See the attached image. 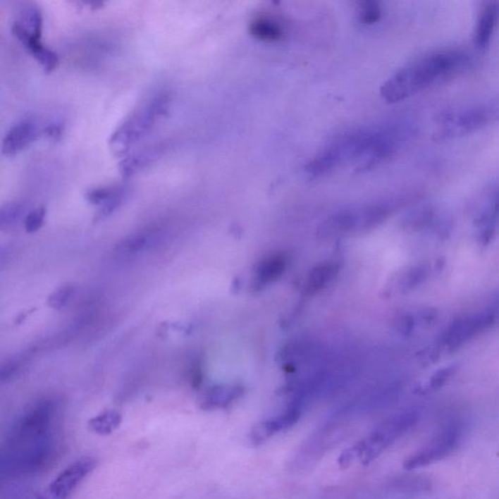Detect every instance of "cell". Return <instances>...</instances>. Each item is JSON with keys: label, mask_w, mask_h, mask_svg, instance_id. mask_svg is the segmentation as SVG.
<instances>
[{"label": "cell", "mask_w": 499, "mask_h": 499, "mask_svg": "<svg viewBox=\"0 0 499 499\" xmlns=\"http://www.w3.org/2000/svg\"><path fill=\"white\" fill-rule=\"evenodd\" d=\"M58 406L43 400L27 409L9 429L1 455V473L39 472L54 462L58 449Z\"/></svg>", "instance_id": "6da1fadb"}, {"label": "cell", "mask_w": 499, "mask_h": 499, "mask_svg": "<svg viewBox=\"0 0 499 499\" xmlns=\"http://www.w3.org/2000/svg\"><path fill=\"white\" fill-rule=\"evenodd\" d=\"M409 134L411 130L400 124L347 132L331 142L308 163L307 173L320 177L346 162L357 163L362 171L371 169L393 156Z\"/></svg>", "instance_id": "7a4b0ae2"}, {"label": "cell", "mask_w": 499, "mask_h": 499, "mask_svg": "<svg viewBox=\"0 0 499 499\" xmlns=\"http://www.w3.org/2000/svg\"><path fill=\"white\" fill-rule=\"evenodd\" d=\"M469 63V55L463 50L448 48L432 51L414 58L394 73L381 86V96L387 103L406 100L464 70Z\"/></svg>", "instance_id": "3957f363"}, {"label": "cell", "mask_w": 499, "mask_h": 499, "mask_svg": "<svg viewBox=\"0 0 499 499\" xmlns=\"http://www.w3.org/2000/svg\"><path fill=\"white\" fill-rule=\"evenodd\" d=\"M419 414L417 409H406L389 417L378 429L371 433L370 436L361 440L352 447L343 450L341 454L343 462L352 466L360 460L366 465L383 454L400 437L411 429L419 420Z\"/></svg>", "instance_id": "277c9868"}, {"label": "cell", "mask_w": 499, "mask_h": 499, "mask_svg": "<svg viewBox=\"0 0 499 499\" xmlns=\"http://www.w3.org/2000/svg\"><path fill=\"white\" fill-rule=\"evenodd\" d=\"M169 103L167 94H159L135 109L109 137V147L113 154H127L134 144L144 139L167 113Z\"/></svg>", "instance_id": "5b68a950"}, {"label": "cell", "mask_w": 499, "mask_h": 499, "mask_svg": "<svg viewBox=\"0 0 499 499\" xmlns=\"http://www.w3.org/2000/svg\"><path fill=\"white\" fill-rule=\"evenodd\" d=\"M499 119V108L495 104H478L443 117L438 139H454L473 133Z\"/></svg>", "instance_id": "8992f818"}, {"label": "cell", "mask_w": 499, "mask_h": 499, "mask_svg": "<svg viewBox=\"0 0 499 499\" xmlns=\"http://www.w3.org/2000/svg\"><path fill=\"white\" fill-rule=\"evenodd\" d=\"M462 438V429L457 424L445 427L429 445L407 458L404 467L408 470L424 467L447 457L457 449Z\"/></svg>", "instance_id": "52a82bcc"}, {"label": "cell", "mask_w": 499, "mask_h": 499, "mask_svg": "<svg viewBox=\"0 0 499 499\" xmlns=\"http://www.w3.org/2000/svg\"><path fill=\"white\" fill-rule=\"evenodd\" d=\"M98 462L93 457H83L68 465L51 482L46 495L40 499H68L84 479L95 470Z\"/></svg>", "instance_id": "ba28073f"}, {"label": "cell", "mask_w": 499, "mask_h": 499, "mask_svg": "<svg viewBox=\"0 0 499 499\" xmlns=\"http://www.w3.org/2000/svg\"><path fill=\"white\" fill-rule=\"evenodd\" d=\"M493 316L487 312L475 313L460 318L450 326L445 333V343L452 350L460 347L466 341L474 338L479 333L488 328Z\"/></svg>", "instance_id": "9c48e42d"}, {"label": "cell", "mask_w": 499, "mask_h": 499, "mask_svg": "<svg viewBox=\"0 0 499 499\" xmlns=\"http://www.w3.org/2000/svg\"><path fill=\"white\" fill-rule=\"evenodd\" d=\"M302 411L300 405L292 404L286 412L273 419L264 420L254 425L250 433V441L254 445L264 444L277 433L290 429L297 424Z\"/></svg>", "instance_id": "30bf717a"}, {"label": "cell", "mask_w": 499, "mask_h": 499, "mask_svg": "<svg viewBox=\"0 0 499 499\" xmlns=\"http://www.w3.org/2000/svg\"><path fill=\"white\" fill-rule=\"evenodd\" d=\"M39 136V127L34 119L25 118L13 125L4 137L2 154L12 156L29 147Z\"/></svg>", "instance_id": "8fae6325"}, {"label": "cell", "mask_w": 499, "mask_h": 499, "mask_svg": "<svg viewBox=\"0 0 499 499\" xmlns=\"http://www.w3.org/2000/svg\"><path fill=\"white\" fill-rule=\"evenodd\" d=\"M12 32L18 38V40L37 58V62L42 65L46 73H51L57 68L58 65L57 53L43 44L39 38L30 35L17 22L12 25Z\"/></svg>", "instance_id": "7c38bea8"}, {"label": "cell", "mask_w": 499, "mask_h": 499, "mask_svg": "<svg viewBox=\"0 0 499 499\" xmlns=\"http://www.w3.org/2000/svg\"><path fill=\"white\" fill-rule=\"evenodd\" d=\"M499 24L498 2H487L479 12L473 40L479 50L487 49Z\"/></svg>", "instance_id": "4fadbf2b"}, {"label": "cell", "mask_w": 499, "mask_h": 499, "mask_svg": "<svg viewBox=\"0 0 499 499\" xmlns=\"http://www.w3.org/2000/svg\"><path fill=\"white\" fill-rule=\"evenodd\" d=\"M288 266V257L282 252L267 254L258 266H256L254 273V283L261 288L269 286L284 274Z\"/></svg>", "instance_id": "5bb4252c"}, {"label": "cell", "mask_w": 499, "mask_h": 499, "mask_svg": "<svg viewBox=\"0 0 499 499\" xmlns=\"http://www.w3.org/2000/svg\"><path fill=\"white\" fill-rule=\"evenodd\" d=\"M243 393L244 388L240 384L214 386L206 391L201 399V408L204 409L226 408L240 398Z\"/></svg>", "instance_id": "9a60e30c"}, {"label": "cell", "mask_w": 499, "mask_h": 499, "mask_svg": "<svg viewBox=\"0 0 499 499\" xmlns=\"http://www.w3.org/2000/svg\"><path fill=\"white\" fill-rule=\"evenodd\" d=\"M162 154L161 146L149 147L140 150L122 160L119 164V172L123 178L132 177L156 161L161 157Z\"/></svg>", "instance_id": "2e32d148"}, {"label": "cell", "mask_w": 499, "mask_h": 499, "mask_svg": "<svg viewBox=\"0 0 499 499\" xmlns=\"http://www.w3.org/2000/svg\"><path fill=\"white\" fill-rule=\"evenodd\" d=\"M340 272V264L335 261H325L318 264L308 274L305 291L308 295L316 294L337 278Z\"/></svg>", "instance_id": "e0dca14e"}, {"label": "cell", "mask_w": 499, "mask_h": 499, "mask_svg": "<svg viewBox=\"0 0 499 499\" xmlns=\"http://www.w3.org/2000/svg\"><path fill=\"white\" fill-rule=\"evenodd\" d=\"M250 32L257 39L269 43L278 42L285 37V30L278 20L267 15L254 18L250 25Z\"/></svg>", "instance_id": "ac0fdd59"}, {"label": "cell", "mask_w": 499, "mask_h": 499, "mask_svg": "<svg viewBox=\"0 0 499 499\" xmlns=\"http://www.w3.org/2000/svg\"><path fill=\"white\" fill-rule=\"evenodd\" d=\"M121 422L122 417L118 412L108 409L89 420L88 427L100 436H109L121 426Z\"/></svg>", "instance_id": "d6986e66"}, {"label": "cell", "mask_w": 499, "mask_h": 499, "mask_svg": "<svg viewBox=\"0 0 499 499\" xmlns=\"http://www.w3.org/2000/svg\"><path fill=\"white\" fill-rule=\"evenodd\" d=\"M20 25L30 35L37 38H42V11L34 5L25 7L21 13V19L18 21Z\"/></svg>", "instance_id": "ffe728a7"}, {"label": "cell", "mask_w": 499, "mask_h": 499, "mask_svg": "<svg viewBox=\"0 0 499 499\" xmlns=\"http://www.w3.org/2000/svg\"><path fill=\"white\" fill-rule=\"evenodd\" d=\"M124 187V185H116L92 188V190L86 192L85 197L91 204L103 207L109 201L113 200L119 192H121Z\"/></svg>", "instance_id": "44dd1931"}, {"label": "cell", "mask_w": 499, "mask_h": 499, "mask_svg": "<svg viewBox=\"0 0 499 499\" xmlns=\"http://www.w3.org/2000/svg\"><path fill=\"white\" fill-rule=\"evenodd\" d=\"M27 211V206L24 202H9L4 206H2L0 211V225L2 228L5 226H11L18 223L23 216L25 215Z\"/></svg>", "instance_id": "7402d4cb"}, {"label": "cell", "mask_w": 499, "mask_h": 499, "mask_svg": "<svg viewBox=\"0 0 499 499\" xmlns=\"http://www.w3.org/2000/svg\"><path fill=\"white\" fill-rule=\"evenodd\" d=\"M381 14H383V11H381V6L376 1L362 2L359 7V20L364 25L376 24L381 19Z\"/></svg>", "instance_id": "603a6c76"}, {"label": "cell", "mask_w": 499, "mask_h": 499, "mask_svg": "<svg viewBox=\"0 0 499 499\" xmlns=\"http://www.w3.org/2000/svg\"><path fill=\"white\" fill-rule=\"evenodd\" d=\"M425 278H426V269L421 266L414 267L402 275L399 281L400 289L404 292L409 291L419 283H422Z\"/></svg>", "instance_id": "cb8c5ba5"}, {"label": "cell", "mask_w": 499, "mask_h": 499, "mask_svg": "<svg viewBox=\"0 0 499 499\" xmlns=\"http://www.w3.org/2000/svg\"><path fill=\"white\" fill-rule=\"evenodd\" d=\"M45 216L46 211L43 207L35 209L27 213L25 218V228L27 233H32L39 230L44 223Z\"/></svg>", "instance_id": "d4e9b609"}, {"label": "cell", "mask_w": 499, "mask_h": 499, "mask_svg": "<svg viewBox=\"0 0 499 499\" xmlns=\"http://www.w3.org/2000/svg\"><path fill=\"white\" fill-rule=\"evenodd\" d=\"M73 294V286H65L60 288L57 291L53 292L48 299V304L55 309H61L68 304L71 295Z\"/></svg>", "instance_id": "484cf974"}, {"label": "cell", "mask_w": 499, "mask_h": 499, "mask_svg": "<svg viewBox=\"0 0 499 499\" xmlns=\"http://www.w3.org/2000/svg\"><path fill=\"white\" fill-rule=\"evenodd\" d=\"M147 243V238L146 235H137L122 242L119 248L125 253L133 254L141 251L144 247H146Z\"/></svg>", "instance_id": "4316f807"}, {"label": "cell", "mask_w": 499, "mask_h": 499, "mask_svg": "<svg viewBox=\"0 0 499 499\" xmlns=\"http://www.w3.org/2000/svg\"><path fill=\"white\" fill-rule=\"evenodd\" d=\"M455 366H447V368L442 369V370L437 371V373L432 376L431 381H430V387L433 389L439 388V387H441L443 384L450 378V376L455 373Z\"/></svg>", "instance_id": "83f0119b"}, {"label": "cell", "mask_w": 499, "mask_h": 499, "mask_svg": "<svg viewBox=\"0 0 499 499\" xmlns=\"http://www.w3.org/2000/svg\"><path fill=\"white\" fill-rule=\"evenodd\" d=\"M44 134L48 139L53 140V141H58V140H60L61 137L63 136V125L60 123V122H53V123L46 126Z\"/></svg>", "instance_id": "f1b7e54d"}]
</instances>
